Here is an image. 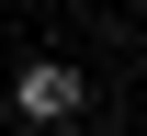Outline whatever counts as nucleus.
Segmentation results:
<instances>
[{
    "label": "nucleus",
    "instance_id": "1",
    "mask_svg": "<svg viewBox=\"0 0 147 136\" xmlns=\"http://www.w3.org/2000/svg\"><path fill=\"white\" fill-rule=\"evenodd\" d=\"M79 102H91V79H79L68 57H34V68L11 79V114H23V125H45V136H57V125H79Z\"/></svg>",
    "mask_w": 147,
    "mask_h": 136
}]
</instances>
